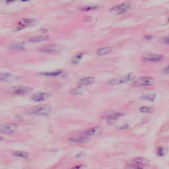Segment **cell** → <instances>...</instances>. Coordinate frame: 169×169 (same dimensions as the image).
<instances>
[{"label":"cell","instance_id":"cell-2","mask_svg":"<svg viewBox=\"0 0 169 169\" xmlns=\"http://www.w3.org/2000/svg\"><path fill=\"white\" fill-rule=\"evenodd\" d=\"M131 7V4L128 2H125L118 4L112 7L110 9V12L114 15H122L127 12Z\"/></svg>","mask_w":169,"mask_h":169},{"label":"cell","instance_id":"cell-20","mask_svg":"<svg viewBox=\"0 0 169 169\" xmlns=\"http://www.w3.org/2000/svg\"><path fill=\"white\" fill-rule=\"evenodd\" d=\"M156 96L154 94H147V95H144L142 96V99L143 100H147V101H151L153 102L155 100Z\"/></svg>","mask_w":169,"mask_h":169},{"label":"cell","instance_id":"cell-24","mask_svg":"<svg viewBox=\"0 0 169 169\" xmlns=\"http://www.w3.org/2000/svg\"><path fill=\"white\" fill-rule=\"evenodd\" d=\"M83 55V54H78L77 56H75V57L73 59H72L71 62L73 63H75V64L77 63L80 61V59H81Z\"/></svg>","mask_w":169,"mask_h":169},{"label":"cell","instance_id":"cell-31","mask_svg":"<svg viewBox=\"0 0 169 169\" xmlns=\"http://www.w3.org/2000/svg\"><path fill=\"white\" fill-rule=\"evenodd\" d=\"M3 138H2V137L0 136V142H2V141H3Z\"/></svg>","mask_w":169,"mask_h":169},{"label":"cell","instance_id":"cell-15","mask_svg":"<svg viewBox=\"0 0 169 169\" xmlns=\"http://www.w3.org/2000/svg\"><path fill=\"white\" fill-rule=\"evenodd\" d=\"M13 75L11 74L0 73V81L10 82L13 80Z\"/></svg>","mask_w":169,"mask_h":169},{"label":"cell","instance_id":"cell-23","mask_svg":"<svg viewBox=\"0 0 169 169\" xmlns=\"http://www.w3.org/2000/svg\"><path fill=\"white\" fill-rule=\"evenodd\" d=\"M71 94H73L74 95H80L83 93V91L81 88L76 87L75 88H73V89L71 91Z\"/></svg>","mask_w":169,"mask_h":169},{"label":"cell","instance_id":"cell-10","mask_svg":"<svg viewBox=\"0 0 169 169\" xmlns=\"http://www.w3.org/2000/svg\"><path fill=\"white\" fill-rule=\"evenodd\" d=\"M164 59V56L161 54H148L142 57V59L146 62H160Z\"/></svg>","mask_w":169,"mask_h":169},{"label":"cell","instance_id":"cell-19","mask_svg":"<svg viewBox=\"0 0 169 169\" xmlns=\"http://www.w3.org/2000/svg\"><path fill=\"white\" fill-rule=\"evenodd\" d=\"M9 48H11V49H13V50H23V49H24V46L23 45V44L19 43V42L12 43L9 46Z\"/></svg>","mask_w":169,"mask_h":169},{"label":"cell","instance_id":"cell-9","mask_svg":"<svg viewBox=\"0 0 169 169\" xmlns=\"http://www.w3.org/2000/svg\"><path fill=\"white\" fill-rule=\"evenodd\" d=\"M102 131V129L100 126H94L87 129V130L83 131V135L85 137L95 136L100 134Z\"/></svg>","mask_w":169,"mask_h":169},{"label":"cell","instance_id":"cell-21","mask_svg":"<svg viewBox=\"0 0 169 169\" xmlns=\"http://www.w3.org/2000/svg\"><path fill=\"white\" fill-rule=\"evenodd\" d=\"M153 110L154 108L151 106H142L139 108V111L143 113H151Z\"/></svg>","mask_w":169,"mask_h":169},{"label":"cell","instance_id":"cell-22","mask_svg":"<svg viewBox=\"0 0 169 169\" xmlns=\"http://www.w3.org/2000/svg\"><path fill=\"white\" fill-rule=\"evenodd\" d=\"M13 155L15 156H17V157H21V158H28L29 156V153H27L24 151L15 152L13 153Z\"/></svg>","mask_w":169,"mask_h":169},{"label":"cell","instance_id":"cell-30","mask_svg":"<svg viewBox=\"0 0 169 169\" xmlns=\"http://www.w3.org/2000/svg\"><path fill=\"white\" fill-rule=\"evenodd\" d=\"M161 42L163 43H164V44H168V37H165L163 38L162 40H161Z\"/></svg>","mask_w":169,"mask_h":169},{"label":"cell","instance_id":"cell-7","mask_svg":"<svg viewBox=\"0 0 169 169\" xmlns=\"http://www.w3.org/2000/svg\"><path fill=\"white\" fill-rule=\"evenodd\" d=\"M61 49H62V47L59 45H58V44H52L42 47L41 49H40V51L43 52V53L52 54V53H56V52H58Z\"/></svg>","mask_w":169,"mask_h":169},{"label":"cell","instance_id":"cell-5","mask_svg":"<svg viewBox=\"0 0 169 169\" xmlns=\"http://www.w3.org/2000/svg\"><path fill=\"white\" fill-rule=\"evenodd\" d=\"M153 82L154 79L153 77L144 76V77H140L135 79L134 81V84L138 87H146L151 86Z\"/></svg>","mask_w":169,"mask_h":169},{"label":"cell","instance_id":"cell-29","mask_svg":"<svg viewBox=\"0 0 169 169\" xmlns=\"http://www.w3.org/2000/svg\"><path fill=\"white\" fill-rule=\"evenodd\" d=\"M164 152L163 149L162 147H159L158 149V155L160 156H163L164 155Z\"/></svg>","mask_w":169,"mask_h":169},{"label":"cell","instance_id":"cell-18","mask_svg":"<svg viewBox=\"0 0 169 169\" xmlns=\"http://www.w3.org/2000/svg\"><path fill=\"white\" fill-rule=\"evenodd\" d=\"M133 163L138 166H143L148 163V160L143 157H136L133 159Z\"/></svg>","mask_w":169,"mask_h":169},{"label":"cell","instance_id":"cell-28","mask_svg":"<svg viewBox=\"0 0 169 169\" xmlns=\"http://www.w3.org/2000/svg\"><path fill=\"white\" fill-rule=\"evenodd\" d=\"M70 169H87V168H86L85 166L83 165V164H78V165L73 167Z\"/></svg>","mask_w":169,"mask_h":169},{"label":"cell","instance_id":"cell-8","mask_svg":"<svg viewBox=\"0 0 169 169\" xmlns=\"http://www.w3.org/2000/svg\"><path fill=\"white\" fill-rule=\"evenodd\" d=\"M32 91H33V88L29 86H18L13 88V89H12L13 93L17 95L29 94Z\"/></svg>","mask_w":169,"mask_h":169},{"label":"cell","instance_id":"cell-12","mask_svg":"<svg viewBox=\"0 0 169 169\" xmlns=\"http://www.w3.org/2000/svg\"><path fill=\"white\" fill-rule=\"evenodd\" d=\"M87 138L85 136H74L71 137L70 139H68V141L72 143L76 144H82L84 143L87 142Z\"/></svg>","mask_w":169,"mask_h":169},{"label":"cell","instance_id":"cell-1","mask_svg":"<svg viewBox=\"0 0 169 169\" xmlns=\"http://www.w3.org/2000/svg\"><path fill=\"white\" fill-rule=\"evenodd\" d=\"M52 112V108L49 105H41L33 108L30 110V113L38 116H48Z\"/></svg>","mask_w":169,"mask_h":169},{"label":"cell","instance_id":"cell-3","mask_svg":"<svg viewBox=\"0 0 169 169\" xmlns=\"http://www.w3.org/2000/svg\"><path fill=\"white\" fill-rule=\"evenodd\" d=\"M18 129V125L15 123H5L0 124V134H11Z\"/></svg>","mask_w":169,"mask_h":169},{"label":"cell","instance_id":"cell-11","mask_svg":"<svg viewBox=\"0 0 169 169\" xmlns=\"http://www.w3.org/2000/svg\"><path fill=\"white\" fill-rule=\"evenodd\" d=\"M49 97V94L47 92H37L32 95L31 99L34 102H42Z\"/></svg>","mask_w":169,"mask_h":169},{"label":"cell","instance_id":"cell-26","mask_svg":"<svg viewBox=\"0 0 169 169\" xmlns=\"http://www.w3.org/2000/svg\"><path fill=\"white\" fill-rule=\"evenodd\" d=\"M126 169H143L142 167L135 165V164H128L126 166Z\"/></svg>","mask_w":169,"mask_h":169},{"label":"cell","instance_id":"cell-13","mask_svg":"<svg viewBox=\"0 0 169 169\" xmlns=\"http://www.w3.org/2000/svg\"><path fill=\"white\" fill-rule=\"evenodd\" d=\"M95 81V78L93 77H86L80 79L78 81L79 84L81 86H88Z\"/></svg>","mask_w":169,"mask_h":169},{"label":"cell","instance_id":"cell-14","mask_svg":"<svg viewBox=\"0 0 169 169\" xmlns=\"http://www.w3.org/2000/svg\"><path fill=\"white\" fill-rule=\"evenodd\" d=\"M124 115V114L122 113V112H117V113H114V114L108 116L107 118V122L109 124L115 123L116 122H117L120 118H121Z\"/></svg>","mask_w":169,"mask_h":169},{"label":"cell","instance_id":"cell-6","mask_svg":"<svg viewBox=\"0 0 169 169\" xmlns=\"http://www.w3.org/2000/svg\"><path fill=\"white\" fill-rule=\"evenodd\" d=\"M37 23V20L34 19H24L17 23V26L15 27V31H18L23 30L28 27H31L35 25Z\"/></svg>","mask_w":169,"mask_h":169},{"label":"cell","instance_id":"cell-4","mask_svg":"<svg viewBox=\"0 0 169 169\" xmlns=\"http://www.w3.org/2000/svg\"><path fill=\"white\" fill-rule=\"evenodd\" d=\"M133 78H134V75H133V74H128V75L122 76V77L112 79L108 82V84H109V85H112V86L119 85V84H122L131 81Z\"/></svg>","mask_w":169,"mask_h":169},{"label":"cell","instance_id":"cell-16","mask_svg":"<svg viewBox=\"0 0 169 169\" xmlns=\"http://www.w3.org/2000/svg\"><path fill=\"white\" fill-rule=\"evenodd\" d=\"M48 36L47 35H40L37 36V37H31L28 41L30 42H42L45 41L47 39H48Z\"/></svg>","mask_w":169,"mask_h":169},{"label":"cell","instance_id":"cell-25","mask_svg":"<svg viewBox=\"0 0 169 169\" xmlns=\"http://www.w3.org/2000/svg\"><path fill=\"white\" fill-rule=\"evenodd\" d=\"M62 74L61 71H54V72H49V73H42V75H46V76H57Z\"/></svg>","mask_w":169,"mask_h":169},{"label":"cell","instance_id":"cell-17","mask_svg":"<svg viewBox=\"0 0 169 169\" xmlns=\"http://www.w3.org/2000/svg\"><path fill=\"white\" fill-rule=\"evenodd\" d=\"M112 51V48L111 46H104L100 48L96 52V54L99 56H104L109 54L110 52Z\"/></svg>","mask_w":169,"mask_h":169},{"label":"cell","instance_id":"cell-27","mask_svg":"<svg viewBox=\"0 0 169 169\" xmlns=\"http://www.w3.org/2000/svg\"><path fill=\"white\" fill-rule=\"evenodd\" d=\"M97 8V7L96 6H93V5H88V6H86V7H84L82 8V10L83 11H91L92 9H96Z\"/></svg>","mask_w":169,"mask_h":169}]
</instances>
